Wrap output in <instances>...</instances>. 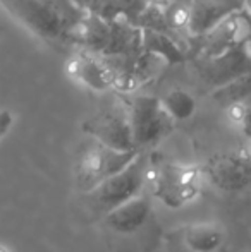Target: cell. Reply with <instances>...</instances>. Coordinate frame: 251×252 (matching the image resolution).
Instances as JSON below:
<instances>
[{
	"instance_id": "9",
	"label": "cell",
	"mask_w": 251,
	"mask_h": 252,
	"mask_svg": "<svg viewBox=\"0 0 251 252\" xmlns=\"http://www.w3.org/2000/svg\"><path fill=\"white\" fill-rule=\"evenodd\" d=\"M198 74L210 91L251 74V57L246 43L212 59H198Z\"/></svg>"
},
{
	"instance_id": "14",
	"label": "cell",
	"mask_w": 251,
	"mask_h": 252,
	"mask_svg": "<svg viewBox=\"0 0 251 252\" xmlns=\"http://www.w3.org/2000/svg\"><path fill=\"white\" fill-rule=\"evenodd\" d=\"M179 242L189 252H217L225 242V232L218 223H191L178 232Z\"/></svg>"
},
{
	"instance_id": "24",
	"label": "cell",
	"mask_w": 251,
	"mask_h": 252,
	"mask_svg": "<svg viewBox=\"0 0 251 252\" xmlns=\"http://www.w3.org/2000/svg\"><path fill=\"white\" fill-rule=\"evenodd\" d=\"M245 9L251 14V0H245Z\"/></svg>"
},
{
	"instance_id": "19",
	"label": "cell",
	"mask_w": 251,
	"mask_h": 252,
	"mask_svg": "<svg viewBox=\"0 0 251 252\" xmlns=\"http://www.w3.org/2000/svg\"><path fill=\"white\" fill-rule=\"evenodd\" d=\"M236 110H239V124L243 127V132L251 141V105L236 106Z\"/></svg>"
},
{
	"instance_id": "18",
	"label": "cell",
	"mask_w": 251,
	"mask_h": 252,
	"mask_svg": "<svg viewBox=\"0 0 251 252\" xmlns=\"http://www.w3.org/2000/svg\"><path fill=\"white\" fill-rule=\"evenodd\" d=\"M160 103L174 122L189 120L194 115V112H196V100L193 98V94H189L188 91L181 90V88L169 90L160 98Z\"/></svg>"
},
{
	"instance_id": "13",
	"label": "cell",
	"mask_w": 251,
	"mask_h": 252,
	"mask_svg": "<svg viewBox=\"0 0 251 252\" xmlns=\"http://www.w3.org/2000/svg\"><path fill=\"white\" fill-rule=\"evenodd\" d=\"M143 31L136 24L129 23L124 17L110 21V36L105 47L102 59H124V57H136L143 52L141 47Z\"/></svg>"
},
{
	"instance_id": "3",
	"label": "cell",
	"mask_w": 251,
	"mask_h": 252,
	"mask_svg": "<svg viewBox=\"0 0 251 252\" xmlns=\"http://www.w3.org/2000/svg\"><path fill=\"white\" fill-rule=\"evenodd\" d=\"M127 115L133 143L138 151L165 139L172 132L176 124L164 110L160 98L148 94L134 96L127 103Z\"/></svg>"
},
{
	"instance_id": "15",
	"label": "cell",
	"mask_w": 251,
	"mask_h": 252,
	"mask_svg": "<svg viewBox=\"0 0 251 252\" xmlns=\"http://www.w3.org/2000/svg\"><path fill=\"white\" fill-rule=\"evenodd\" d=\"M143 31V40L141 47L146 55L153 59H160L167 63H182L186 60V53L179 47L174 36L160 33L155 30H141Z\"/></svg>"
},
{
	"instance_id": "7",
	"label": "cell",
	"mask_w": 251,
	"mask_h": 252,
	"mask_svg": "<svg viewBox=\"0 0 251 252\" xmlns=\"http://www.w3.org/2000/svg\"><path fill=\"white\" fill-rule=\"evenodd\" d=\"M83 130L95 143L107 146L115 151H134L133 136H131L127 106H110L104 108L88 120H84Z\"/></svg>"
},
{
	"instance_id": "23",
	"label": "cell",
	"mask_w": 251,
	"mask_h": 252,
	"mask_svg": "<svg viewBox=\"0 0 251 252\" xmlns=\"http://www.w3.org/2000/svg\"><path fill=\"white\" fill-rule=\"evenodd\" d=\"M0 252H12V251H10L9 247L5 246V244H2V242H0Z\"/></svg>"
},
{
	"instance_id": "17",
	"label": "cell",
	"mask_w": 251,
	"mask_h": 252,
	"mask_svg": "<svg viewBox=\"0 0 251 252\" xmlns=\"http://www.w3.org/2000/svg\"><path fill=\"white\" fill-rule=\"evenodd\" d=\"M210 96L222 108H236L251 100V74L243 76L225 86L210 91Z\"/></svg>"
},
{
	"instance_id": "8",
	"label": "cell",
	"mask_w": 251,
	"mask_h": 252,
	"mask_svg": "<svg viewBox=\"0 0 251 252\" xmlns=\"http://www.w3.org/2000/svg\"><path fill=\"white\" fill-rule=\"evenodd\" d=\"M251 34V14L246 9L236 10L218 23L198 43V59H212L246 43Z\"/></svg>"
},
{
	"instance_id": "10",
	"label": "cell",
	"mask_w": 251,
	"mask_h": 252,
	"mask_svg": "<svg viewBox=\"0 0 251 252\" xmlns=\"http://www.w3.org/2000/svg\"><path fill=\"white\" fill-rule=\"evenodd\" d=\"M67 74L77 83L86 86L88 90L104 93L114 90V76L105 63V60L98 55L88 52H79L67 63Z\"/></svg>"
},
{
	"instance_id": "2",
	"label": "cell",
	"mask_w": 251,
	"mask_h": 252,
	"mask_svg": "<svg viewBox=\"0 0 251 252\" xmlns=\"http://www.w3.org/2000/svg\"><path fill=\"white\" fill-rule=\"evenodd\" d=\"M148 182L165 208L181 209L200 197L205 180L200 166L165 161L148 168Z\"/></svg>"
},
{
	"instance_id": "12",
	"label": "cell",
	"mask_w": 251,
	"mask_h": 252,
	"mask_svg": "<svg viewBox=\"0 0 251 252\" xmlns=\"http://www.w3.org/2000/svg\"><path fill=\"white\" fill-rule=\"evenodd\" d=\"M232 12H236V9L224 3L212 0H189V5L186 7V28L191 36L200 40Z\"/></svg>"
},
{
	"instance_id": "6",
	"label": "cell",
	"mask_w": 251,
	"mask_h": 252,
	"mask_svg": "<svg viewBox=\"0 0 251 252\" xmlns=\"http://www.w3.org/2000/svg\"><path fill=\"white\" fill-rule=\"evenodd\" d=\"M200 168L205 182L222 192H241L251 186V156L245 151L217 153Z\"/></svg>"
},
{
	"instance_id": "20",
	"label": "cell",
	"mask_w": 251,
	"mask_h": 252,
	"mask_svg": "<svg viewBox=\"0 0 251 252\" xmlns=\"http://www.w3.org/2000/svg\"><path fill=\"white\" fill-rule=\"evenodd\" d=\"M14 126V115L9 110H0V139L9 134V130Z\"/></svg>"
},
{
	"instance_id": "16",
	"label": "cell",
	"mask_w": 251,
	"mask_h": 252,
	"mask_svg": "<svg viewBox=\"0 0 251 252\" xmlns=\"http://www.w3.org/2000/svg\"><path fill=\"white\" fill-rule=\"evenodd\" d=\"M108 36H110V23L95 14L86 12L76 36L77 41L84 47V52L100 57L108 43Z\"/></svg>"
},
{
	"instance_id": "1",
	"label": "cell",
	"mask_w": 251,
	"mask_h": 252,
	"mask_svg": "<svg viewBox=\"0 0 251 252\" xmlns=\"http://www.w3.org/2000/svg\"><path fill=\"white\" fill-rule=\"evenodd\" d=\"M10 9L28 28L50 41H67L72 34L77 36L76 30L79 31L86 16L69 7L67 2L55 0H10Z\"/></svg>"
},
{
	"instance_id": "5",
	"label": "cell",
	"mask_w": 251,
	"mask_h": 252,
	"mask_svg": "<svg viewBox=\"0 0 251 252\" xmlns=\"http://www.w3.org/2000/svg\"><path fill=\"white\" fill-rule=\"evenodd\" d=\"M141 151H115L107 146L93 143L81 153L76 166H74V177L79 190L84 194L97 189L102 182L110 179L112 175L124 170Z\"/></svg>"
},
{
	"instance_id": "4",
	"label": "cell",
	"mask_w": 251,
	"mask_h": 252,
	"mask_svg": "<svg viewBox=\"0 0 251 252\" xmlns=\"http://www.w3.org/2000/svg\"><path fill=\"white\" fill-rule=\"evenodd\" d=\"M148 168H150V163H148L146 155H143L141 151L124 170L102 182L97 189L88 192L86 196L90 197L91 204L104 211L105 215L115 206L140 196L144 184L148 182Z\"/></svg>"
},
{
	"instance_id": "22",
	"label": "cell",
	"mask_w": 251,
	"mask_h": 252,
	"mask_svg": "<svg viewBox=\"0 0 251 252\" xmlns=\"http://www.w3.org/2000/svg\"><path fill=\"white\" fill-rule=\"evenodd\" d=\"M246 50H248L250 57H251V34L248 36V40H246Z\"/></svg>"
},
{
	"instance_id": "11",
	"label": "cell",
	"mask_w": 251,
	"mask_h": 252,
	"mask_svg": "<svg viewBox=\"0 0 251 252\" xmlns=\"http://www.w3.org/2000/svg\"><path fill=\"white\" fill-rule=\"evenodd\" d=\"M151 213V201L148 196L140 194L133 199L115 206L114 209L107 211L104 215V221L112 232L129 235L143 228V225L148 221Z\"/></svg>"
},
{
	"instance_id": "21",
	"label": "cell",
	"mask_w": 251,
	"mask_h": 252,
	"mask_svg": "<svg viewBox=\"0 0 251 252\" xmlns=\"http://www.w3.org/2000/svg\"><path fill=\"white\" fill-rule=\"evenodd\" d=\"M212 2H217V3H224V5H229L236 10H241L245 9V0H212Z\"/></svg>"
}]
</instances>
